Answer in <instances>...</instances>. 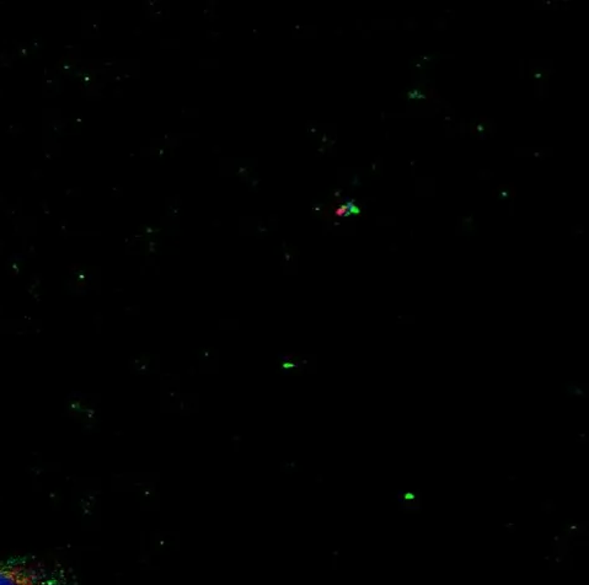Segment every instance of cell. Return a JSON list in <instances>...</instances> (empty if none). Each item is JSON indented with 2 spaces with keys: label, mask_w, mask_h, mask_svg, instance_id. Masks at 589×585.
Here are the masks:
<instances>
[{
  "label": "cell",
  "mask_w": 589,
  "mask_h": 585,
  "mask_svg": "<svg viewBox=\"0 0 589 585\" xmlns=\"http://www.w3.org/2000/svg\"><path fill=\"white\" fill-rule=\"evenodd\" d=\"M0 585H73L66 571L26 557L0 558Z\"/></svg>",
  "instance_id": "cell-1"
},
{
  "label": "cell",
  "mask_w": 589,
  "mask_h": 585,
  "mask_svg": "<svg viewBox=\"0 0 589 585\" xmlns=\"http://www.w3.org/2000/svg\"><path fill=\"white\" fill-rule=\"evenodd\" d=\"M406 97L409 100H423L426 99V95L423 94L421 90H418V89H413V90H411L406 94Z\"/></svg>",
  "instance_id": "cell-2"
}]
</instances>
